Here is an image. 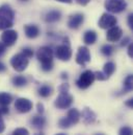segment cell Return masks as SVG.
I'll use <instances>...</instances> for the list:
<instances>
[{
    "instance_id": "obj_1",
    "label": "cell",
    "mask_w": 133,
    "mask_h": 135,
    "mask_svg": "<svg viewBox=\"0 0 133 135\" xmlns=\"http://www.w3.org/2000/svg\"><path fill=\"white\" fill-rule=\"evenodd\" d=\"M53 50L49 46H42L36 52V58L42 64V70L45 72L51 71L53 69Z\"/></svg>"
},
{
    "instance_id": "obj_2",
    "label": "cell",
    "mask_w": 133,
    "mask_h": 135,
    "mask_svg": "<svg viewBox=\"0 0 133 135\" xmlns=\"http://www.w3.org/2000/svg\"><path fill=\"white\" fill-rule=\"evenodd\" d=\"M15 23V12L8 4L0 6V31L9 30Z\"/></svg>"
},
{
    "instance_id": "obj_3",
    "label": "cell",
    "mask_w": 133,
    "mask_h": 135,
    "mask_svg": "<svg viewBox=\"0 0 133 135\" xmlns=\"http://www.w3.org/2000/svg\"><path fill=\"white\" fill-rule=\"evenodd\" d=\"M53 54L60 61L68 62V61L71 60L73 52H72V49L70 47V42H69L68 37L64 38V43L62 45H58V46L55 47V49L53 50Z\"/></svg>"
},
{
    "instance_id": "obj_4",
    "label": "cell",
    "mask_w": 133,
    "mask_h": 135,
    "mask_svg": "<svg viewBox=\"0 0 133 135\" xmlns=\"http://www.w3.org/2000/svg\"><path fill=\"white\" fill-rule=\"evenodd\" d=\"M29 64V59L22 52L15 55L12 59H10V65L16 71L18 72H22L24 71L26 68L28 67Z\"/></svg>"
},
{
    "instance_id": "obj_5",
    "label": "cell",
    "mask_w": 133,
    "mask_h": 135,
    "mask_svg": "<svg viewBox=\"0 0 133 135\" xmlns=\"http://www.w3.org/2000/svg\"><path fill=\"white\" fill-rule=\"evenodd\" d=\"M95 80V73L92 70H85L80 74V76L76 81V85L80 89H87L94 83Z\"/></svg>"
},
{
    "instance_id": "obj_6",
    "label": "cell",
    "mask_w": 133,
    "mask_h": 135,
    "mask_svg": "<svg viewBox=\"0 0 133 135\" xmlns=\"http://www.w3.org/2000/svg\"><path fill=\"white\" fill-rule=\"evenodd\" d=\"M104 6L108 12L119 14L127 8V2L126 0H105Z\"/></svg>"
},
{
    "instance_id": "obj_7",
    "label": "cell",
    "mask_w": 133,
    "mask_h": 135,
    "mask_svg": "<svg viewBox=\"0 0 133 135\" xmlns=\"http://www.w3.org/2000/svg\"><path fill=\"white\" fill-rule=\"evenodd\" d=\"M73 102H74V99L69 92L59 93V95L56 98V100L54 102V106L58 109H68L71 107Z\"/></svg>"
},
{
    "instance_id": "obj_8",
    "label": "cell",
    "mask_w": 133,
    "mask_h": 135,
    "mask_svg": "<svg viewBox=\"0 0 133 135\" xmlns=\"http://www.w3.org/2000/svg\"><path fill=\"white\" fill-rule=\"evenodd\" d=\"M90 61H91L90 49L86 46H80L78 48V51L76 55V63L84 67Z\"/></svg>"
},
{
    "instance_id": "obj_9",
    "label": "cell",
    "mask_w": 133,
    "mask_h": 135,
    "mask_svg": "<svg viewBox=\"0 0 133 135\" xmlns=\"http://www.w3.org/2000/svg\"><path fill=\"white\" fill-rule=\"evenodd\" d=\"M117 23H118L117 18L109 13H104L99 19V26L103 30H108L112 26H115Z\"/></svg>"
},
{
    "instance_id": "obj_10",
    "label": "cell",
    "mask_w": 133,
    "mask_h": 135,
    "mask_svg": "<svg viewBox=\"0 0 133 135\" xmlns=\"http://www.w3.org/2000/svg\"><path fill=\"white\" fill-rule=\"evenodd\" d=\"M32 102L25 98H19L15 102V109L20 113H28L32 109Z\"/></svg>"
},
{
    "instance_id": "obj_11",
    "label": "cell",
    "mask_w": 133,
    "mask_h": 135,
    "mask_svg": "<svg viewBox=\"0 0 133 135\" xmlns=\"http://www.w3.org/2000/svg\"><path fill=\"white\" fill-rule=\"evenodd\" d=\"M18 40V33L14 30H5L1 35V41L5 46H13Z\"/></svg>"
},
{
    "instance_id": "obj_12",
    "label": "cell",
    "mask_w": 133,
    "mask_h": 135,
    "mask_svg": "<svg viewBox=\"0 0 133 135\" xmlns=\"http://www.w3.org/2000/svg\"><path fill=\"white\" fill-rule=\"evenodd\" d=\"M83 22H84V15L81 13H76L70 16L68 20V26L71 30H77L82 25Z\"/></svg>"
},
{
    "instance_id": "obj_13",
    "label": "cell",
    "mask_w": 133,
    "mask_h": 135,
    "mask_svg": "<svg viewBox=\"0 0 133 135\" xmlns=\"http://www.w3.org/2000/svg\"><path fill=\"white\" fill-rule=\"evenodd\" d=\"M122 36H123L122 28L115 25V26H112V27L108 28V31L106 33V39L109 42H118V41L121 40Z\"/></svg>"
},
{
    "instance_id": "obj_14",
    "label": "cell",
    "mask_w": 133,
    "mask_h": 135,
    "mask_svg": "<svg viewBox=\"0 0 133 135\" xmlns=\"http://www.w3.org/2000/svg\"><path fill=\"white\" fill-rule=\"evenodd\" d=\"M80 116H82V119H83V123L86 124V125H92L96 122L97 119V115L96 113L91 110L90 108L85 107L82 111V113H80Z\"/></svg>"
},
{
    "instance_id": "obj_15",
    "label": "cell",
    "mask_w": 133,
    "mask_h": 135,
    "mask_svg": "<svg viewBox=\"0 0 133 135\" xmlns=\"http://www.w3.org/2000/svg\"><path fill=\"white\" fill-rule=\"evenodd\" d=\"M60 19H62V13H60V11H57V9L49 11L45 15V21L47 23H55V22L59 21Z\"/></svg>"
},
{
    "instance_id": "obj_16",
    "label": "cell",
    "mask_w": 133,
    "mask_h": 135,
    "mask_svg": "<svg viewBox=\"0 0 133 135\" xmlns=\"http://www.w3.org/2000/svg\"><path fill=\"white\" fill-rule=\"evenodd\" d=\"M40 28L37 25L34 24H27L24 26V33L26 35L27 38L29 39H35L36 37H38L40 35Z\"/></svg>"
},
{
    "instance_id": "obj_17",
    "label": "cell",
    "mask_w": 133,
    "mask_h": 135,
    "mask_svg": "<svg viewBox=\"0 0 133 135\" xmlns=\"http://www.w3.org/2000/svg\"><path fill=\"white\" fill-rule=\"evenodd\" d=\"M97 39H98V36L97 33L95 31H86L84 35H83V42L86 44V45H93L97 42Z\"/></svg>"
},
{
    "instance_id": "obj_18",
    "label": "cell",
    "mask_w": 133,
    "mask_h": 135,
    "mask_svg": "<svg viewBox=\"0 0 133 135\" xmlns=\"http://www.w3.org/2000/svg\"><path fill=\"white\" fill-rule=\"evenodd\" d=\"M66 117L72 123V125H76L79 120H80V112L76 109V108H72L68 111V114H66Z\"/></svg>"
},
{
    "instance_id": "obj_19",
    "label": "cell",
    "mask_w": 133,
    "mask_h": 135,
    "mask_svg": "<svg viewBox=\"0 0 133 135\" xmlns=\"http://www.w3.org/2000/svg\"><path fill=\"white\" fill-rule=\"evenodd\" d=\"M30 124L35 129H43L46 126V118L42 115H35L31 118Z\"/></svg>"
},
{
    "instance_id": "obj_20",
    "label": "cell",
    "mask_w": 133,
    "mask_h": 135,
    "mask_svg": "<svg viewBox=\"0 0 133 135\" xmlns=\"http://www.w3.org/2000/svg\"><path fill=\"white\" fill-rule=\"evenodd\" d=\"M37 92H38V95L40 97H42V98H48V97H50L53 93V88H52V86L45 84V85H42L37 89Z\"/></svg>"
},
{
    "instance_id": "obj_21",
    "label": "cell",
    "mask_w": 133,
    "mask_h": 135,
    "mask_svg": "<svg viewBox=\"0 0 133 135\" xmlns=\"http://www.w3.org/2000/svg\"><path fill=\"white\" fill-rule=\"evenodd\" d=\"M12 83L16 87H24L27 85L28 81L24 75H16L12 79Z\"/></svg>"
},
{
    "instance_id": "obj_22",
    "label": "cell",
    "mask_w": 133,
    "mask_h": 135,
    "mask_svg": "<svg viewBox=\"0 0 133 135\" xmlns=\"http://www.w3.org/2000/svg\"><path fill=\"white\" fill-rule=\"evenodd\" d=\"M132 88H133V76L131 74H129V75L125 79V81H124V89H123V91H122L121 94L130 92V91L132 90Z\"/></svg>"
},
{
    "instance_id": "obj_23",
    "label": "cell",
    "mask_w": 133,
    "mask_h": 135,
    "mask_svg": "<svg viewBox=\"0 0 133 135\" xmlns=\"http://www.w3.org/2000/svg\"><path fill=\"white\" fill-rule=\"evenodd\" d=\"M13 102V95L8 92H0V106H8Z\"/></svg>"
},
{
    "instance_id": "obj_24",
    "label": "cell",
    "mask_w": 133,
    "mask_h": 135,
    "mask_svg": "<svg viewBox=\"0 0 133 135\" xmlns=\"http://www.w3.org/2000/svg\"><path fill=\"white\" fill-rule=\"evenodd\" d=\"M114 71H115V64H114L113 62L109 61V62H106V63L104 64L103 72H104L108 78H109L110 75H112Z\"/></svg>"
},
{
    "instance_id": "obj_25",
    "label": "cell",
    "mask_w": 133,
    "mask_h": 135,
    "mask_svg": "<svg viewBox=\"0 0 133 135\" xmlns=\"http://www.w3.org/2000/svg\"><path fill=\"white\" fill-rule=\"evenodd\" d=\"M114 52V47L110 44H105L101 47V54L105 57H110Z\"/></svg>"
},
{
    "instance_id": "obj_26",
    "label": "cell",
    "mask_w": 133,
    "mask_h": 135,
    "mask_svg": "<svg viewBox=\"0 0 133 135\" xmlns=\"http://www.w3.org/2000/svg\"><path fill=\"white\" fill-rule=\"evenodd\" d=\"M73 125H72V123L68 119V117H63V118H60L59 120H58V127L59 128H62V129H69V128H71Z\"/></svg>"
},
{
    "instance_id": "obj_27",
    "label": "cell",
    "mask_w": 133,
    "mask_h": 135,
    "mask_svg": "<svg viewBox=\"0 0 133 135\" xmlns=\"http://www.w3.org/2000/svg\"><path fill=\"white\" fill-rule=\"evenodd\" d=\"M94 73H95V79H97L99 81H106V80L109 79L103 71H97V72H94Z\"/></svg>"
},
{
    "instance_id": "obj_28",
    "label": "cell",
    "mask_w": 133,
    "mask_h": 135,
    "mask_svg": "<svg viewBox=\"0 0 133 135\" xmlns=\"http://www.w3.org/2000/svg\"><path fill=\"white\" fill-rule=\"evenodd\" d=\"M132 129L130 127H123L120 129L119 131V135H132Z\"/></svg>"
},
{
    "instance_id": "obj_29",
    "label": "cell",
    "mask_w": 133,
    "mask_h": 135,
    "mask_svg": "<svg viewBox=\"0 0 133 135\" xmlns=\"http://www.w3.org/2000/svg\"><path fill=\"white\" fill-rule=\"evenodd\" d=\"M12 135H29V132L25 128H18L16 130H14Z\"/></svg>"
},
{
    "instance_id": "obj_30",
    "label": "cell",
    "mask_w": 133,
    "mask_h": 135,
    "mask_svg": "<svg viewBox=\"0 0 133 135\" xmlns=\"http://www.w3.org/2000/svg\"><path fill=\"white\" fill-rule=\"evenodd\" d=\"M22 54H24L28 59H30V58H32L33 57L32 48H30V47H25V48L22 49Z\"/></svg>"
},
{
    "instance_id": "obj_31",
    "label": "cell",
    "mask_w": 133,
    "mask_h": 135,
    "mask_svg": "<svg viewBox=\"0 0 133 135\" xmlns=\"http://www.w3.org/2000/svg\"><path fill=\"white\" fill-rule=\"evenodd\" d=\"M69 89H70V86H69L68 83H64V84H62V85L58 87L59 93H66V92H69Z\"/></svg>"
},
{
    "instance_id": "obj_32",
    "label": "cell",
    "mask_w": 133,
    "mask_h": 135,
    "mask_svg": "<svg viewBox=\"0 0 133 135\" xmlns=\"http://www.w3.org/2000/svg\"><path fill=\"white\" fill-rule=\"evenodd\" d=\"M2 116H3V114L0 111V133H2L5 130V124H4V120H3V117Z\"/></svg>"
},
{
    "instance_id": "obj_33",
    "label": "cell",
    "mask_w": 133,
    "mask_h": 135,
    "mask_svg": "<svg viewBox=\"0 0 133 135\" xmlns=\"http://www.w3.org/2000/svg\"><path fill=\"white\" fill-rule=\"evenodd\" d=\"M130 42H131V39H130L129 37H125V38L122 40V42H121V46H122V47H123V46H126V45H128Z\"/></svg>"
},
{
    "instance_id": "obj_34",
    "label": "cell",
    "mask_w": 133,
    "mask_h": 135,
    "mask_svg": "<svg viewBox=\"0 0 133 135\" xmlns=\"http://www.w3.org/2000/svg\"><path fill=\"white\" fill-rule=\"evenodd\" d=\"M128 26L130 30H133V14H129L128 16Z\"/></svg>"
},
{
    "instance_id": "obj_35",
    "label": "cell",
    "mask_w": 133,
    "mask_h": 135,
    "mask_svg": "<svg viewBox=\"0 0 133 135\" xmlns=\"http://www.w3.org/2000/svg\"><path fill=\"white\" fill-rule=\"evenodd\" d=\"M128 56L132 59L133 58V43H129L128 44Z\"/></svg>"
},
{
    "instance_id": "obj_36",
    "label": "cell",
    "mask_w": 133,
    "mask_h": 135,
    "mask_svg": "<svg viewBox=\"0 0 133 135\" xmlns=\"http://www.w3.org/2000/svg\"><path fill=\"white\" fill-rule=\"evenodd\" d=\"M5 51H6V46L2 42H0V57L3 56L5 54Z\"/></svg>"
},
{
    "instance_id": "obj_37",
    "label": "cell",
    "mask_w": 133,
    "mask_h": 135,
    "mask_svg": "<svg viewBox=\"0 0 133 135\" xmlns=\"http://www.w3.org/2000/svg\"><path fill=\"white\" fill-rule=\"evenodd\" d=\"M36 108H37V112H38L40 114H43V113H44V105H43V104L38 103V104L36 105Z\"/></svg>"
},
{
    "instance_id": "obj_38",
    "label": "cell",
    "mask_w": 133,
    "mask_h": 135,
    "mask_svg": "<svg viewBox=\"0 0 133 135\" xmlns=\"http://www.w3.org/2000/svg\"><path fill=\"white\" fill-rule=\"evenodd\" d=\"M125 105H126L127 107H129V108H133V99L127 100V101L125 102Z\"/></svg>"
},
{
    "instance_id": "obj_39",
    "label": "cell",
    "mask_w": 133,
    "mask_h": 135,
    "mask_svg": "<svg viewBox=\"0 0 133 135\" xmlns=\"http://www.w3.org/2000/svg\"><path fill=\"white\" fill-rule=\"evenodd\" d=\"M90 1H91V0H77V2H78L80 5H83V6H84V5H86Z\"/></svg>"
},
{
    "instance_id": "obj_40",
    "label": "cell",
    "mask_w": 133,
    "mask_h": 135,
    "mask_svg": "<svg viewBox=\"0 0 133 135\" xmlns=\"http://www.w3.org/2000/svg\"><path fill=\"white\" fill-rule=\"evenodd\" d=\"M5 70H6V66L0 61V72H4Z\"/></svg>"
},
{
    "instance_id": "obj_41",
    "label": "cell",
    "mask_w": 133,
    "mask_h": 135,
    "mask_svg": "<svg viewBox=\"0 0 133 135\" xmlns=\"http://www.w3.org/2000/svg\"><path fill=\"white\" fill-rule=\"evenodd\" d=\"M58 2H63V3H72L73 0H56Z\"/></svg>"
},
{
    "instance_id": "obj_42",
    "label": "cell",
    "mask_w": 133,
    "mask_h": 135,
    "mask_svg": "<svg viewBox=\"0 0 133 135\" xmlns=\"http://www.w3.org/2000/svg\"><path fill=\"white\" fill-rule=\"evenodd\" d=\"M62 75H63V76H62V79H68V73H65V72H63V73H62Z\"/></svg>"
},
{
    "instance_id": "obj_43",
    "label": "cell",
    "mask_w": 133,
    "mask_h": 135,
    "mask_svg": "<svg viewBox=\"0 0 133 135\" xmlns=\"http://www.w3.org/2000/svg\"><path fill=\"white\" fill-rule=\"evenodd\" d=\"M55 135H66V134H65V133H58V134H55Z\"/></svg>"
},
{
    "instance_id": "obj_44",
    "label": "cell",
    "mask_w": 133,
    "mask_h": 135,
    "mask_svg": "<svg viewBox=\"0 0 133 135\" xmlns=\"http://www.w3.org/2000/svg\"><path fill=\"white\" fill-rule=\"evenodd\" d=\"M35 135H44V134H42V133H37V134H35Z\"/></svg>"
},
{
    "instance_id": "obj_45",
    "label": "cell",
    "mask_w": 133,
    "mask_h": 135,
    "mask_svg": "<svg viewBox=\"0 0 133 135\" xmlns=\"http://www.w3.org/2000/svg\"><path fill=\"white\" fill-rule=\"evenodd\" d=\"M20 1H28V0H20Z\"/></svg>"
},
{
    "instance_id": "obj_46",
    "label": "cell",
    "mask_w": 133,
    "mask_h": 135,
    "mask_svg": "<svg viewBox=\"0 0 133 135\" xmlns=\"http://www.w3.org/2000/svg\"><path fill=\"white\" fill-rule=\"evenodd\" d=\"M96 135H104V134H96Z\"/></svg>"
}]
</instances>
